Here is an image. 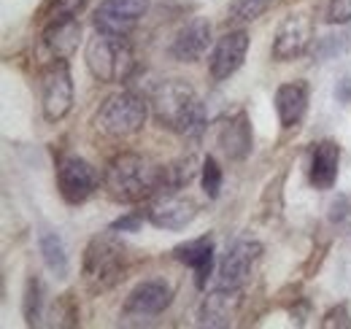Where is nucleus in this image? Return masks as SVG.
Wrapping results in <instances>:
<instances>
[{
	"mask_svg": "<svg viewBox=\"0 0 351 329\" xmlns=\"http://www.w3.org/2000/svg\"><path fill=\"white\" fill-rule=\"evenodd\" d=\"M103 189L114 203H125V206L152 200L165 189V167L135 151H122L106 164Z\"/></svg>",
	"mask_w": 351,
	"mask_h": 329,
	"instance_id": "obj_1",
	"label": "nucleus"
},
{
	"mask_svg": "<svg viewBox=\"0 0 351 329\" xmlns=\"http://www.w3.org/2000/svg\"><path fill=\"white\" fill-rule=\"evenodd\" d=\"M152 114L154 122L178 135L197 138L206 127V106L197 97L195 86L181 79L162 82L152 92Z\"/></svg>",
	"mask_w": 351,
	"mask_h": 329,
	"instance_id": "obj_2",
	"label": "nucleus"
},
{
	"mask_svg": "<svg viewBox=\"0 0 351 329\" xmlns=\"http://www.w3.org/2000/svg\"><path fill=\"white\" fill-rule=\"evenodd\" d=\"M128 267H130V254L114 230L95 235L84 248L82 276H84V287L92 294H103L119 287L128 276Z\"/></svg>",
	"mask_w": 351,
	"mask_h": 329,
	"instance_id": "obj_3",
	"label": "nucleus"
},
{
	"mask_svg": "<svg viewBox=\"0 0 351 329\" xmlns=\"http://www.w3.org/2000/svg\"><path fill=\"white\" fill-rule=\"evenodd\" d=\"M84 57H87L89 73L103 84H117L130 79L132 65H135L128 36H106L97 30L89 38Z\"/></svg>",
	"mask_w": 351,
	"mask_h": 329,
	"instance_id": "obj_4",
	"label": "nucleus"
},
{
	"mask_svg": "<svg viewBox=\"0 0 351 329\" xmlns=\"http://www.w3.org/2000/svg\"><path fill=\"white\" fill-rule=\"evenodd\" d=\"M146 117H149V103L138 92L125 89L106 97V103L95 117V124L100 132L111 138H130L146 124Z\"/></svg>",
	"mask_w": 351,
	"mask_h": 329,
	"instance_id": "obj_5",
	"label": "nucleus"
},
{
	"mask_svg": "<svg viewBox=\"0 0 351 329\" xmlns=\"http://www.w3.org/2000/svg\"><path fill=\"white\" fill-rule=\"evenodd\" d=\"M100 175L95 164L79 154H62L57 160V189L68 206H82L97 192Z\"/></svg>",
	"mask_w": 351,
	"mask_h": 329,
	"instance_id": "obj_6",
	"label": "nucleus"
},
{
	"mask_svg": "<svg viewBox=\"0 0 351 329\" xmlns=\"http://www.w3.org/2000/svg\"><path fill=\"white\" fill-rule=\"evenodd\" d=\"M173 302V287L165 278H146L132 289L122 308V324H143Z\"/></svg>",
	"mask_w": 351,
	"mask_h": 329,
	"instance_id": "obj_7",
	"label": "nucleus"
},
{
	"mask_svg": "<svg viewBox=\"0 0 351 329\" xmlns=\"http://www.w3.org/2000/svg\"><path fill=\"white\" fill-rule=\"evenodd\" d=\"M41 106L46 122H62L73 106V79L68 60H54L41 71Z\"/></svg>",
	"mask_w": 351,
	"mask_h": 329,
	"instance_id": "obj_8",
	"label": "nucleus"
},
{
	"mask_svg": "<svg viewBox=\"0 0 351 329\" xmlns=\"http://www.w3.org/2000/svg\"><path fill=\"white\" fill-rule=\"evenodd\" d=\"M146 11L149 0H100L92 16V27L106 36H130Z\"/></svg>",
	"mask_w": 351,
	"mask_h": 329,
	"instance_id": "obj_9",
	"label": "nucleus"
},
{
	"mask_svg": "<svg viewBox=\"0 0 351 329\" xmlns=\"http://www.w3.org/2000/svg\"><path fill=\"white\" fill-rule=\"evenodd\" d=\"M263 246L257 241H249V238H241L235 243H230L224 256L219 262V273H217V289H232V291H241L254 262L260 259Z\"/></svg>",
	"mask_w": 351,
	"mask_h": 329,
	"instance_id": "obj_10",
	"label": "nucleus"
},
{
	"mask_svg": "<svg viewBox=\"0 0 351 329\" xmlns=\"http://www.w3.org/2000/svg\"><path fill=\"white\" fill-rule=\"evenodd\" d=\"M313 41V19L308 14H292L281 22L276 38H273V60L278 62H289L298 60L308 51V46Z\"/></svg>",
	"mask_w": 351,
	"mask_h": 329,
	"instance_id": "obj_11",
	"label": "nucleus"
},
{
	"mask_svg": "<svg viewBox=\"0 0 351 329\" xmlns=\"http://www.w3.org/2000/svg\"><path fill=\"white\" fill-rule=\"evenodd\" d=\"M249 51V33L246 30H230L224 33L219 41L214 43L211 54H208V71L214 82H224L232 73L241 71L243 60Z\"/></svg>",
	"mask_w": 351,
	"mask_h": 329,
	"instance_id": "obj_12",
	"label": "nucleus"
},
{
	"mask_svg": "<svg viewBox=\"0 0 351 329\" xmlns=\"http://www.w3.org/2000/svg\"><path fill=\"white\" fill-rule=\"evenodd\" d=\"M197 206L189 197H181L178 192H160L152 197L146 219L160 230H184L195 221Z\"/></svg>",
	"mask_w": 351,
	"mask_h": 329,
	"instance_id": "obj_13",
	"label": "nucleus"
},
{
	"mask_svg": "<svg viewBox=\"0 0 351 329\" xmlns=\"http://www.w3.org/2000/svg\"><path fill=\"white\" fill-rule=\"evenodd\" d=\"M208 43H211V22L206 16H192L173 36L171 57L176 62H197L206 57Z\"/></svg>",
	"mask_w": 351,
	"mask_h": 329,
	"instance_id": "obj_14",
	"label": "nucleus"
},
{
	"mask_svg": "<svg viewBox=\"0 0 351 329\" xmlns=\"http://www.w3.org/2000/svg\"><path fill=\"white\" fill-rule=\"evenodd\" d=\"M217 143L232 162H241V160H246L252 154L254 135H252V122H249L246 111H238V114H232L230 119H224L219 124Z\"/></svg>",
	"mask_w": 351,
	"mask_h": 329,
	"instance_id": "obj_15",
	"label": "nucleus"
},
{
	"mask_svg": "<svg viewBox=\"0 0 351 329\" xmlns=\"http://www.w3.org/2000/svg\"><path fill=\"white\" fill-rule=\"evenodd\" d=\"M173 259L186 265L195 273V287L206 289L208 278H211V270H214V241H211V235H200V238H192L186 243H178L173 248Z\"/></svg>",
	"mask_w": 351,
	"mask_h": 329,
	"instance_id": "obj_16",
	"label": "nucleus"
},
{
	"mask_svg": "<svg viewBox=\"0 0 351 329\" xmlns=\"http://www.w3.org/2000/svg\"><path fill=\"white\" fill-rule=\"evenodd\" d=\"M338 167H341V146L335 141L313 143L311 167H308V178H311L313 189H319V192L332 189L335 181H338Z\"/></svg>",
	"mask_w": 351,
	"mask_h": 329,
	"instance_id": "obj_17",
	"label": "nucleus"
},
{
	"mask_svg": "<svg viewBox=\"0 0 351 329\" xmlns=\"http://www.w3.org/2000/svg\"><path fill=\"white\" fill-rule=\"evenodd\" d=\"M241 305V291L232 289H217L200 302L197 324L200 327H230Z\"/></svg>",
	"mask_w": 351,
	"mask_h": 329,
	"instance_id": "obj_18",
	"label": "nucleus"
},
{
	"mask_svg": "<svg viewBox=\"0 0 351 329\" xmlns=\"http://www.w3.org/2000/svg\"><path fill=\"white\" fill-rule=\"evenodd\" d=\"M79 38H82V25L79 19H57L44 25L41 33V43H44L46 54L51 60H68L73 57V51L79 49Z\"/></svg>",
	"mask_w": 351,
	"mask_h": 329,
	"instance_id": "obj_19",
	"label": "nucleus"
},
{
	"mask_svg": "<svg viewBox=\"0 0 351 329\" xmlns=\"http://www.w3.org/2000/svg\"><path fill=\"white\" fill-rule=\"evenodd\" d=\"M308 111V84L289 82L276 89V114L284 130H292L303 122Z\"/></svg>",
	"mask_w": 351,
	"mask_h": 329,
	"instance_id": "obj_20",
	"label": "nucleus"
},
{
	"mask_svg": "<svg viewBox=\"0 0 351 329\" xmlns=\"http://www.w3.org/2000/svg\"><path fill=\"white\" fill-rule=\"evenodd\" d=\"M38 248H41V256H44V265L49 267V273L57 281H65L68 273H71V262H68V251H65L62 238L51 230H44L41 238H38Z\"/></svg>",
	"mask_w": 351,
	"mask_h": 329,
	"instance_id": "obj_21",
	"label": "nucleus"
},
{
	"mask_svg": "<svg viewBox=\"0 0 351 329\" xmlns=\"http://www.w3.org/2000/svg\"><path fill=\"white\" fill-rule=\"evenodd\" d=\"M22 310H25L27 327L41 324V316H44V284H41L38 276H30L27 284H25V302H22Z\"/></svg>",
	"mask_w": 351,
	"mask_h": 329,
	"instance_id": "obj_22",
	"label": "nucleus"
},
{
	"mask_svg": "<svg viewBox=\"0 0 351 329\" xmlns=\"http://www.w3.org/2000/svg\"><path fill=\"white\" fill-rule=\"evenodd\" d=\"M270 5H276V0H230L227 16H230V22H238V25L254 22V19L263 16Z\"/></svg>",
	"mask_w": 351,
	"mask_h": 329,
	"instance_id": "obj_23",
	"label": "nucleus"
},
{
	"mask_svg": "<svg viewBox=\"0 0 351 329\" xmlns=\"http://www.w3.org/2000/svg\"><path fill=\"white\" fill-rule=\"evenodd\" d=\"M346 51H351V27L338 30L332 36H322L316 41V49H313V54L319 60H330V57H338V54H346Z\"/></svg>",
	"mask_w": 351,
	"mask_h": 329,
	"instance_id": "obj_24",
	"label": "nucleus"
},
{
	"mask_svg": "<svg viewBox=\"0 0 351 329\" xmlns=\"http://www.w3.org/2000/svg\"><path fill=\"white\" fill-rule=\"evenodd\" d=\"M87 3L89 0H51L41 11V19H44V25L57 22V19H76L87 8Z\"/></svg>",
	"mask_w": 351,
	"mask_h": 329,
	"instance_id": "obj_25",
	"label": "nucleus"
},
{
	"mask_svg": "<svg viewBox=\"0 0 351 329\" xmlns=\"http://www.w3.org/2000/svg\"><path fill=\"white\" fill-rule=\"evenodd\" d=\"M221 181H224V175H221V167L219 162L208 154L203 164H200V184H203V192L208 195V200H217L221 192Z\"/></svg>",
	"mask_w": 351,
	"mask_h": 329,
	"instance_id": "obj_26",
	"label": "nucleus"
},
{
	"mask_svg": "<svg viewBox=\"0 0 351 329\" xmlns=\"http://www.w3.org/2000/svg\"><path fill=\"white\" fill-rule=\"evenodd\" d=\"M324 19H327V25H338V27L351 25V0H327Z\"/></svg>",
	"mask_w": 351,
	"mask_h": 329,
	"instance_id": "obj_27",
	"label": "nucleus"
},
{
	"mask_svg": "<svg viewBox=\"0 0 351 329\" xmlns=\"http://www.w3.org/2000/svg\"><path fill=\"white\" fill-rule=\"evenodd\" d=\"M319 327L322 329H351V313L349 308L341 302V305H335V308H330L327 313H324V319L319 321Z\"/></svg>",
	"mask_w": 351,
	"mask_h": 329,
	"instance_id": "obj_28",
	"label": "nucleus"
},
{
	"mask_svg": "<svg viewBox=\"0 0 351 329\" xmlns=\"http://www.w3.org/2000/svg\"><path fill=\"white\" fill-rule=\"evenodd\" d=\"M141 224H143V213H141V210H132V213L119 216L117 221H111L108 230H114V232H138Z\"/></svg>",
	"mask_w": 351,
	"mask_h": 329,
	"instance_id": "obj_29",
	"label": "nucleus"
},
{
	"mask_svg": "<svg viewBox=\"0 0 351 329\" xmlns=\"http://www.w3.org/2000/svg\"><path fill=\"white\" fill-rule=\"evenodd\" d=\"M335 100H338V103H351V79L349 76L341 79L338 86H335Z\"/></svg>",
	"mask_w": 351,
	"mask_h": 329,
	"instance_id": "obj_30",
	"label": "nucleus"
},
{
	"mask_svg": "<svg viewBox=\"0 0 351 329\" xmlns=\"http://www.w3.org/2000/svg\"><path fill=\"white\" fill-rule=\"evenodd\" d=\"M346 203H349L346 197H338V200L332 203V213H330V216H332V221H341V219L346 216Z\"/></svg>",
	"mask_w": 351,
	"mask_h": 329,
	"instance_id": "obj_31",
	"label": "nucleus"
}]
</instances>
